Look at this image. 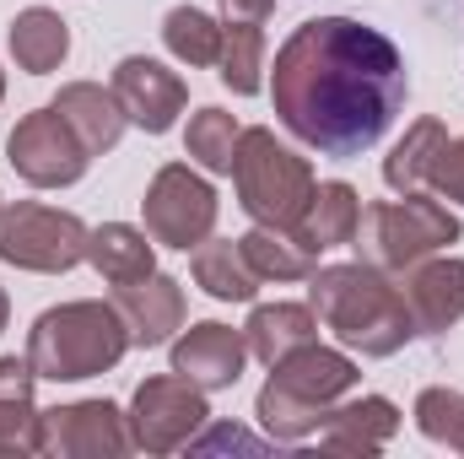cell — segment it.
I'll use <instances>...</instances> for the list:
<instances>
[{"instance_id":"27","label":"cell","mask_w":464,"mask_h":459,"mask_svg":"<svg viewBox=\"0 0 464 459\" xmlns=\"http://www.w3.org/2000/svg\"><path fill=\"white\" fill-rule=\"evenodd\" d=\"M162 44L179 65H217L222 60V22L200 5H173L162 16Z\"/></svg>"},{"instance_id":"7","label":"cell","mask_w":464,"mask_h":459,"mask_svg":"<svg viewBox=\"0 0 464 459\" xmlns=\"http://www.w3.org/2000/svg\"><path fill=\"white\" fill-rule=\"evenodd\" d=\"M92 228L76 211L44 206V200H11L0 206V259L33 276H65L87 259Z\"/></svg>"},{"instance_id":"28","label":"cell","mask_w":464,"mask_h":459,"mask_svg":"<svg viewBox=\"0 0 464 459\" xmlns=\"http://www.w3.org/2000/svg\"><path fill=\"white\" fill-rule=\"evenodd\" d=\"M237 135H243V124H237L227 109H200V114L189 119V135H184L189 162H195V168H206V173H222V179H232Z\"/></svg>"},{"instance_id":"22","label":"cell","mask_w":464,"mask_h":459,"mask_svg":"<svg viewBox=\"0 0 464 459\" xmlns=\"http://www.w3.org/2000/svg\"><path fill=\"white\" fill-rule=\"evenodd\" d=\"M65 54H71V22H65L60 11H49V5L16 11V22H11V60H16L27 76L60 71Z\"/></svg>"},{"instance_id":"15","label":"cell","mask_w":464,"mask_h":459,"mask_svg":"<svg viewBox=\"0 0 464 459\" xmlns=\"http://www.w3.org/2000/svg\"><path fill=\"white\" fill-rule=\"evenodd\" d=\"M405 303L416 314V330L421 336H443L449 325L464 319V259H421L411 265V281H405Z\"/></svg>"},{"instance_id":"1","label":"cell","mask_w":464,"mask_h":459,"mask_svg":"<svg viewBox=\"0 0 464 459\" xmlns=\"http://www.w3.org/2000/svg\"><path fill=\"white\" fill-rule=\"evenodd\" d=\"M400 49L351 16H314L292 27L270 65L276 119L324 157H362L405 109Z\"/></svg>"},{"instance_id":"32","label":"cell","mask_w":464,"mask_h":459,"mask_svg":"<svg viewBox=\"0 0 464 459\" xmlns=\"http://www.w3.org/2000/svg\"><path fill=\"white\" fill-rule=\"evenodd\" d=\"M449 449H459V454H464V416H459V427L449 433Z\"/></svg>"},{"instance_id":"30","label":"cell","mask_w":464,"mask_h":459,"mask_svg":"<svg viewBox=\"0 0 464 459\" xmlns=\"http://www.w3.org/2000/svg\"><path fill=\"white\" fill-rule=\"evenodd\" d=\"M189 449L195 454H206V449H265L259 438H248V433H237V427H211L206 438H189Z\"/></svg>"},{"instance_id":"6","label":"cell","mask_w":464,"mask_h":459,"mask_svg":"<svg viewBox=\"0 0 464 459\" xmlns=\"http://www.w3.org/2000/svg\"><path fill=\"white\" fill-rule=\"evenodd\" d=\"M459 217L443 206V195H400V200H378V206H362V228H356V249L367 254V265L378 270H411L421 265L427 254L459 243Z\"/></svg>"},{"instance_id":"2","label":"cell","mask_w":464,"mask_h":459,"mask_svg":"<svg viewBox=\"0 0 464 459\" xmlns=\"http://www.w3.org/2000/svg\"><path fill=\"white\" fill-rule=\"evenodd\" d=\"M308 281H314L308 287L314 292L308 303H314L319 325L346 346V351L394 356L411 336H421L416 330V314L405 303V287H394L389 270H378L367 259H356V265H324V270L314 265Z\"/></svg>"},{"instance_id":"12","label":"cell","mask_w":464,"mask_h":459,"mask_svg":"<svg viewBox=\"0 0 464 459\" xmlns=\"http://www.w3.org/2000/svg\"><path fill=\"white\" fill-rule=\"evenodd\" d=\"M130 422L114 400H76L44 411V454H71V459H103L130 454Z\"/></svg>"},{"instance_id":"3","label":"cell","mask_w":464,"mask_h":459,"mask_svg":"<svg viewBox=\"0 0 464 459\" xmlns=\"http://www.w3.org/2000/svg\"><path fill=\"white\" fill-rule=\"evenodd\" d=\"M356 378H362L356 362L335 346L308 341L297 351H286L270 367L265 389H259V427L270 433V444H303L356 389Z\"/></svg>"},{"instance_id":"9","label":"cell","mask_w":464,"mask_h":459,"mask_svg":"<svg viewBox=\"0 0 464 459\" xmlns=\"http://www.w3.org/2000/svg\"><path fill=\"white\" fill-rule=\"evenodd\" d=\"M5 162L33 190H71V184H82L92 151L82 146V135L71 130V119L49 103V109H33V114L16 119V130L5 141Z\"/></svg>"},{"instance_id":"24","label":"cell","mask_w":464,"mask_h":459,"mask_svg":"<svg viewBox=\"0 0 464 459\" xmlns=\"http://www.w3.org/2000/svg\"><path fill=\"white\" fill-rule=\"evenodd\" d=\"M443 146H449L443 119H416V124L405 130V141L383 157V184H389L394 195L421 190V184L432 179V162H438V151H443Z\"/></svg>"},{"instance_id":"29","label":"cell","mask_w":464,"mask_h":459,"mask_svg":"<svg viewBox=\"0 0 464 459\" xmlns=\"http://www.w3.org/2000/svg\"><path fill=\"white\" fill-rule=\"evenodd\" d=\"M427 190H432V195H443V200H459V206H464V135H454V141L438 151Z\"/></svg>"},{"instance_id":"5","label":"cell","mask_w":464,"mask_h":459,"mask_svg":"<svg viewBox=\"0 0 464 459\" xmlns=\"http://www.w3.org/2000/svg\"><path fill=\"white\" fill-rule=\"evenodd\" d=\"M314 162L292 146L276 141V130L248 124L237 135V157H232V190L237 206L259 222V228H297V217L314 200Z\"/></svg>"},{"instance_id":"34","label":"cell","mask_w":464,"mask_h":459,"mask_svg":"<svg viewBox=\"0 0 464 459\" xmlns=\"http://www.w3.org/2000/svg\"><path fill=\"white\" fill-rule=\"evenodd\" d=\"M0 98H5V71H0Z\"/></svg>"},{"instance_id":"4","label":"cell","mask_w":464,"mask_h":459,"mask_svg":"<svg viewBox=\"0 0 464 459\" xmlns=\"http://www.w3.org/2000/svg\"><path fill=\"white\" fill-rule=\"evenodd\" d=\"M130 351V325L114 303L82 298V303H60L49 314L33 319L27 330V367L49 384H82L119 367V356Z\"/></svg>"},{"instance_id":"11","label":"cell","mask_w":464,"mask_h":459,"mask_svg":"<svg viewBox=\"0 0 464 459\" xmlns=\"http://www.w3.org/2000/svg\"><path fill=\"white\" fill-rule=\"evenodd\" d=\"M114 98L124 119L130 124H140L146 135H168L179 114L189 109V87H184V76L179 71H168L162 60H151V54H124L114 65Z\"/></svg>"},{"instance_id":"14","label":"cell","mask_w":464,"mask_h":459,"mask_svg":"<svg viewBox=\"0 0 464 459\" xmlns=\"http://www.w3.org/2000/svg\"><path fill=\"white\" fill-rule=\"evenodd\" d=\"M114 308L130 325V346H168L179 330H184V287L162 270L130 281V287H114Z\"/></svg>"},{"instance_id":"35","label":"cell","mask_w":464,"mask_h":459,"mask_svg":"<svg viewBox=\"0 0 464 459\" xmlns=\"http://www.w3.org/2000/svg\"><path fill=\"white\" fill-rule=\"evenodd\" d=\"M0 206H5V200H0Z\"/></svg>"},{"instance_id":"8","label":"cell","mask_w":464,"mask_h":459,"mask_svg":"<svg viewBox=\"0 0 464 459\" xmlns=\"http://www.w3.org/2000/svg\"><path fill=\"white\" fill-rule=\"evenodd\" d=\"M146 232L157 249H200L217 232V190L206 184V173H195L189 162H168L157 168V179L146 184Z\"/></svg>"},{"instance_id":"25","label":"cell","mask_w":464,"mask_h":459,"mask_svg":"<svg viewBox=\"0 0 464 459\" xmlns=\"http://www.w3.org/2000/svg\"><path fill=\"white\" fill-rule=\"evenodd\" d=\"M237 249H243V259L259 281H308L314 276V254L286 228H259L254 222V232L237 238Z\"/></svg>"},{"instance_id":"13","label":"cell","mask_w":464,"mask_h":459,"mask_svg":"<svg viewBox=\"0 0 464 459\" xmlns=\"http://www.w3.org/2000/svg\"><path fill=\"white\" fill-rule=\"evenodd\" d=\"M243 367H248V341H243V330H232L222 319H200L173 341V373H184L206 395L232 389L243 378Z\"/></svg>"},{"instance_id":"18","label":"cell","mask_w":464,"mask_h":459,"mask_svg":"<svg viewBox=\"0 0 464 459\" xmlns=\"http://www.w3.org/2000/svg\"><path fill=\"white\" fill-rule=\"evenodd\" d=\"M38 373L27 356H0V459L5 454H44V416L33 411Z\"/></svg>"},{"instance_id":"17","label":"cell","mask_w":464,"mask_h":459,"mask_svg":"<svg viewBox=\"0 0 464 459\" xmlns=\"http://www.w3.org/2000/svg\"><path fill=\"white\" fill-rule=\"evenodd\" d=\"M356 228H362V195L351 190L346 179H330V184H314V200H308V211L297 217L292 238L319 259L324 249L356 243Z\"/></svg>"},{"instance_id":"21","label":"cell","mask_w":464,"mask_h":459,"mask_svg":"<svg viewBox=\"0 0 464 459\" xmlns=\"http://www.w3.org/2000/svg\"><path fill=\"white\" fill-rule=\"evenodd\" d=\"M319 336V314L314 303H259L243 325V341H248V356H259L265 367H276L286 351L308 346Z\"/></svg>"},{"instance_id":"10","label":"cell","mask_w":464,"mask_h":459,"mask_svg":"<svg viewBox=\"0 0 464 459\" xmlns=\"http://www.w3.org/2000/svg\"><path fill=\"white\" fill-rule=\"evenodd\" d=\"M211 405H206V389L189 384L184 373H157L135 389L130 400V444L146 449V454H173V449H189V438L206 427Z\"/></svg>"},{"instance_id":"26","label":"cell","mask_w":464,"mask_h":459,"mask_svg":"<svg viewBox=\"0 0 464 459\" xmlns=\"http://www.w3.org/2000/svg\"><path fill=\"white\" fill-rule=\"evenodd\" d=\"M222 87L237 98L265 93V22H222Z\"/></svg>"},{"instance_id":"23","label":"cell","mask_w":464,"mask_h":459,"mask_svg":"<svg viewBox=\"0 0 464 459\" xmlns=\"http://www.w3.org/2000/svg\"><path fill=\"white\" fill-rule=\"evenodd\" d=\"M189 270H195V287H206V298L217 303H254L259 292V276L248 270L243 249L227 238H206L200 249H189Z\"/></svg>"},{"instance_id":"16","label":"cell","mask_w":464,"mask_h":459,"mask_svg":"<svg viewBox=\"0 0 464 459\" xmlns=\"http://www.w3.org/2000/svg\"><path fill=\"white\" fill-rule=\"evenodd\" d=\"M394 433H400V411H394V400H383V395H362V400H346V405H335V411L324 416L319 444L335 449V454H378Z\"/></svg>"},{"instance_id":"33","label":"cell","mask_w":464,"mask_h":459,"mask_svg":"<svg viewBox=\"0 0 464 459\" xmlns=\"http://www.w3.org/2000/svg\"><path fill=\"white\" fill-rule=\"evenodd\" d=\"M5 319H11V298H5V287H0V330H5Z\"/></svg>"},{"instance_id":"20","label":"cell","mask_w":464,"mask_h":459,"mask_svg":"<svg viewBox=\"0 0 464 459\" xmlns=\"http://www.w3.org/2000/svg\"><path fill=\"white\" fill-rule=\"evenodd\" d=\"M87 265L109 281V287H130L140 276L157 270V243L146 228H130V222H103L87 238Z\"/></svg>"},{"instance_id":"19","label":"cell","mask_w":464,"mask_h":459,"mask_svg":"<svg viewBox=\"0 0 464 459\" xmlns=\"http://www.w3.org/2000/svg\"><path fill=\"white\" fill-rule=\"evenodd\" d=\"M54 109L71 119V130L82 135V146L92 151V157H103V151H114L119 135H124V109H119L114 87H103V82H65L60 87V98H54Z\"/></svg>"},{"instance_id":"31","label":"cell","mask_w":464,"mask_h":459,"mask_svg":"<svg viewBox=\"0 0 464 459\" xmlns=\"http://www.w3.org/2000/svg\"><path fill=\"white\" fill-rule=\"evenodd\" d=\"M270 11H276V0H222L227 22H265Z\"/></svg>"}]
</instances>
